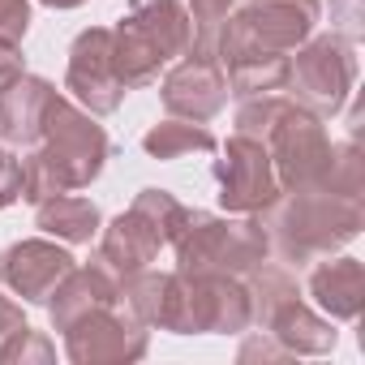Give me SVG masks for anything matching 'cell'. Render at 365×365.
<instances>
[{
	"mask_svg": "<svg viewBox=\"0 0 365 365\" xmlns=\"http://www.w3.org/2000/svg\"><path fill=\"white\" fill-rule=\"evenodd\" d=\"M108 155H112V142H108L103 125H95L91 112H82L56 95V103L43 120L39 146L22 159V198L39 207L43 198L73 194V190L91 185L103 172Z\"/></svg>",
	"mask_w": 365,
	"mask_h": 365,
	"instance_id": "1",
	"label": "cell"
},
{
	"mask_svg": "<svg viewBox=\"0 0 365 365\" xmlns=\"http://www.w3.org/2000/svg\"><path fill=\"white\" fill-rule=\"evenodd\" d=\"M365 224L361 198L348 194H331L322 185L309 190H292L288 198H275L267 207V237L279 250V258L288 262H314L327 258L331 250L348 245Z\"/></svg>",
	"mask_w": 365,
	"mask_h": 365,
	"instance_id": "2",
	"label": "cell"
},
{
	"mask_svg": "<svg viewBox=\"0 0 365 365\" xmlns=\"http://www.w3.org/2000/svg\"><path fill=\"white\" fill-rule=\"evenodd\" d=\"M194 48V18L180 0H129V14L112 31V65L125 91L150 86L159 69Z\"/></svg>",
	"mask_w": 365,
	"mask_h": 365,
	"instance_id": "3",
	"label": "cell"
},
{
	"mask_svg": "<svg viewBox=\"0 0 365 365\" xmlns=\"http://www.w3.org/2000/svg\"><path fill=\"white\" fill-rule=\"evenodd\" d=\"M176 245V271L198 275V271H228V275H250L258 262L271 254V237L262 220H220L207 211H190L180 232L172 237Z\"/></svg>",
	"mask_w": 365,
	"mask_h": 365,
	"instance_id": "4",
	"label": "cell"
},
{
	"mask_svg": "<svg viewBox=\"0 0 365 365\" xmlns=\"http://www.w3.org/2000/svg\"><path fill=\"white\" fill-rule=\"evenodd\" d=\"M185 215H190V207H180L168 190H142L133 198V207L103 228L95 262H103L116 279L150 267L159 258V250L172 245V237L180 232Z\"/></svg>",
	"mask_w": 365,
	"mask_h": 365,
	"instance_id": "5",
	"label": "cell"
},
{
	"mask_svg": "<svg viewBox=\"0 0 365 365\" xmlns=\"http://www.w3.org/2000/svg\"><path fill=\"white\" fill-rule=\"evenodd\" d=\"M352 82H356V56L352 43L339 39L335 31L305 39L297 48V61H288V91H297V103L309 108L314 116L344 112Z\"/></svg>",
	"mask_w": 365,
	"mask_h": 365,
	"instance_id": "6",
	"label": "cell"
},
{
	"mask_svg": "<svg viewBox=\"0 0 365 365\" xmlns=\"http://www.w3.org/2000/svg\"><path fill=\"white\" fill-rule=\"evenodd\" d=\"M254 322L250 292L228 271H180V309L172 335H241Z\"/></svg>",
	"mask_w": 365,
	"mask_h": 365,
	"instance_id": "7",
	"label": "cell"
},
{
	"mask_svg": "<svg viewBox=\"0 0 365 365\" xmlns=\"http://www.w3.org/2000/svg\"><path fill=\"white\" fill-rule=\"evenodd\" d=\"M267 155L271 168L279 176V190H309L322 180L327 163H331V138L322 129V116H314L301 103H288V112L275 120V129L267 133Z\"/></svg>",
	"mask_w": 365,
	"mask_h": 365,
	"instance_id": "8",
	"label": "cell"
},
{
	"mask_svg": "<svg viewBox=\"0 0 365 365\" xmlns=\"http://www.w3.org/2000/svg\"><path fill=\"white\" fill-rule=\"evenodd\" d=\"M215 180H220V207L232 215H262L284 194L267 146L245 133L228 138L224 159H215Z\"/></svg>",
	"mask_w": 365,
	"mask_h": 365,
	"instance_id": "9",
	"label": "cell"
},
{
	"mask_svg": "<svg viewBox=\"0 0 365 365\" xmlns=\"http://www.w3.org/2000/svg\"><path fill=\"white\" fill-rule=\"evenodd\" d=\"M65 91H69L91 116H108V112L120 108L125 82L116 78V65H112V31H108V26H91V31H82V35L73 39Z\"/></svg>",
	"mask_w": 365,
	"mask_h": 365,
	"instance_id": "10",
	"label": "cell"
},
{
	"mask_svg": "<svg viewBox=\"0 0 365 365\" xmlns=\"http://www.w3.org/2000/svg\"><path fill=\"white\" fill-rule=\"evenodd\" d=\"M65 356L73 365H108V361H138L146 356V327L116 305L78 318L65 331Z\"/></svg>",
	"mask_w": 365,
	"mask_h": 365,
	"instance_id": "11",
	"label": "cell"
},
{
	"mask_svg": "<svg viewBox=\"0 0 365 365\" xmlns=\"http://www.w3.org/2000/svg\"><path fill=\"white\" fill-rule=\"evenodd\" d=\"M159 99L168 108V116H180V120H211L224 112L228 103V73L215 56H202V52H185V61L172 65L168 78L159 82Z\"/></svg>",
	"mask_w": 365,
	"mask_h": 365,
	"instance_id": "12",
	"label": "cell"
},
{
	"mask_svg": "<svg viewBox=\"0 0 365 365\" xmlns=\"http://www.w3.org/2000/svg\"><path fill=\"white\" fill-rule=\"evenodd\" d=\"M73 254L61 250L56 241H43V237H31V241H18L0 254V279L5 288L31 305H43L52 297V288L73 271Z\"/></svg>",
	"mask_w": 365,
	"mask_h": 365,
	"instance_id": "13",
	"label": "cell"
},
{
	"mask_svg": "<svg viewBox=\"0 0 365 365\" xmlns=\"http://www.w3.org/2000/svg\"><path fill=\"white\" fill-rule=\"evenodd\" d=\"M318 14H322L318 0H250L237 18L245 22V31H250L262 48L297 52V48L314 35Z\"/></svg>",
	"mask_w": 365,
	"mask_h": 365,
	"instance_id": "14",
	"label": "cell"
},
{
	"mask_svg": "<svg viewBox=\"0 0 365 365\" xmlns=\"http://www.w3.org/2000/svg\"><path fill=\"white\" fill-rule=\"evenodd\" d=\"M108 305H120V279L103 262L73 267L52 288V297H48V314H52V327L56 331H69L78 318H86L95 309H108Z\"/></svg>",
	"mask_w": 365,
	"mask_h": 365,
	"instance_id": "15",
	"label": "cell"
},
{
	"mask_svg": "<svg viewBox=\"0 0 365 365\" xmlns=\"http://www.w3.org/2000/svg\"><path fill=\"white\" fill-rule=\"evenodd\" d=\"M52 103H56V86L48 78L22 73L18 82L0 91V138L9 146H39Z\"/></svg>",
	"mask_w": 365,
	"mask_h": 365,
	"instance_id": "16",
	"label": "cell"
},
{
	"mask_svg": "<svg viewBox=\"0 0 365 365\" xmlns=\"http://www.w3.org/2000/svg\"><path fill=\"white\" fill-rule=\"evenodd\" d=\"M120 301L142 327L176 331V309H180V271H133L120 279Z\"/></svg>",
	"mask_w": 365,
	"mask_h": 365,
	"instance_id": "17",
	"label": "cell"
},
{
	"mask_svg": "<svg viewBox=\"0 0 365 365\" xmlns=\"http://www.w3.org/2000/svg\"><path fill=\"white\" fill-rule=\"evenodd\" d=\"M309 297L318 301L331 322H352L361 318L365 305V267L356 258H327L309 271Z\"/></svg>",
	"mask_w": 365,
	"mask_h": 365,
	"instance_id": "18",
	"label": "cell"
},
{
	"mask_svg": "<svg viewBox=\"0 0 365 365\" xmlns=\"http://www.w3.org/2000/svg\"><path fill=\"white\" fill-rule=\"evenodd\" d=\"M262 331L275 335V339H279L288 352H297V356H322V352L335 348V327H331L327 318H318L301 297L288 301L284 309H275Z\"/></svg>",
	"mask_w": 365,
	"mask_h": 365,
	"instance_id": "19",
	"label": "cell"
},
{
	"mask_svg": "<svg viewBox=\"0 0 365 365\" xmlns=\"http://www.w3.org/2000/svg\"><path fill=\"white\" fill-rule=\"evenodd\" d=\"M35 224L48 237H61L69 245H86L99 237V207L82 194H56L35 207Z\"/></svg>",
	"mask_w": 365,
	"mask_h": 365,
	"instance_id": "20",
	"label": "cell"
},
{
	"mask_svg": "<svg viewBox=\"0 0 365 365\" xmlns=\"http://www.w3.org/2000/svg\"><path fill=\"white\" fill-rule=\"evenodd\" d=\"M142 150H146L150 159H185V155H194V150H198V155H211V150H215V138H211V129H202L198 120L168 116V120H159V125L146 129Z\"/></svg>",
	"mask_w": 365,
	"mask_h": 365,
	"instance_id": "21",
	"label": "cell"
},
{
	"mask_svg": "<svg viewBox=\"0 0 365 365\" xmlns=\"http://www.w3.org/2000/svg\"><path fill=\"white\" fill-rule=\"evenodd\" d=\"M245 292H250L254 322L267 327L275 309H284L288 301H297V279H292L284 267H267V262H258V267L250 271V288H245Z\"/></svg>",
	"mask_w": 365,
	"mask_h": 365,
	"instance_id": "22",
	"label": "cell"
},
{
	"mask_svg": "<svg viewBox=\"0 0 365 365\" xmlns=\"http://www.w3.org/2000/svg\"><path fill=\"white\" fill-rule=\"evenodd\" d=\"M288 103H292V99H284V95H258V99H241V112H237V133L267 142V133H271V129H275V120L288 112Z\"/></svg>",
	"mask_w": 365,
	"mask_h": 365,
	"instance_id": "23",
	"label": "cell"
},
{
	"mask_svg": "<svg viewBox=\"0 0 365 365\" xmlns=\"http://www.w3.org/2000/svg\"><path fill=\"white\" fill-rule=\"evenodd\" d=\"M56 356V348H52V339L48 335H39V331H31V327H22L5 348H0V361H9V365H26V361H52Z\"/></svg>",
	"mask_w": 365,
	"mask_h": 365,
	"instance_id": "24",
	"label": "cell"
},
{
	"mask_svg": "<svg viewBox=\"0 0 365 365\" xmlns=\"http://www.w3.org/2000/svg\"><path fill=\"white\" fill-rule=\"evenodd\" d=\"M331 26L339 39L361 43L365 39V0H331Z\"/></svg>",
	"mask_w": 365,
	"mask_h": 365,
	"instance_id": "25",
	"label": "cell"
},
{
	"mask_svg": "<svg viewBox=\"0 0 365 365\" xmlns=\"http://www.w3.org/2000/svg\"><path fill=\"white\" fill-rule=\"evenodd\" d=\"M18 198H22V159L9 146H0V211L14 207Z\"/></svg>",
	"mask_w": 365,
	"mask_h": 365,
	"instance_id": "26",
	"label": "cell"
},
{
	"mask_svg": "<svg viewBox=\"0 0 365 365\" xmlns=\"http://www.w3.org/2000/svg\"><path fill=\"white\" fill-rule=\"evenodd\" d=\"M31 26V0H0V39L22 43Z\"/></svg>",
	"mask_w": 365,
	"mask_h": 365,
	"instance_id": "27",
	"label": "cell"
},
{
	"mask_svg": "<svg viewBox=\"0 0 365 365\" xmlns=\"http://www.w3.org/2000/svg\"><path fill=\"white\" fill-rule=\"evenodd\" d=\"M26 73V56L14 39H0V91H5L9 82H18Z\"/></svg>",
	"mask_w": 365,
	"mask_h": 365,
	"instance_id": "28",
	"label": "cell"
},
{
	"mask_svg": "<svg viewBox=\"0 0 365 365\" xmlns=\"http://www.w3.org/2000/svg\"><path fill=\"white\" fill-rule=\"evenodd\" d=\"M22 327H26L22 305H18V301H9V297H0V348H5V344H9Z\"/></svg>",
	"mask_w": 365,
	"mask_h": 365,
	"instance_id": "29",
	"label": "cell"
},
{
	"mask_svg": "<svg viewBox=\"0 0 365 365\" xmlns=\"http://www.w3.org/2000/svg\"><path fill=\"white\" fill-rule=\"evenodd\" d=\"M39 5H48V9H78V5H86V0H39Z\"/></svg>",
	"mask_w": 365,
	"mask_h": 365,
	"instance_id": "30",
	"label": "cell"
}]
</instances>
